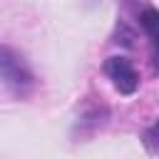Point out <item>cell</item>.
Instances as JSON below:
<instances>
[{"mask_svg":"<svg viewBox=\"0 0 159 159\" xmlns=\"http://www.w3.org/2000/svg\"><path fill=\"white\" fill-rule=\"evenodd\" d=\"M0 72H2V80H5L7 89H12V92H22L32 82V75L27 72L22 57L15 55L10 47L0 50Z\"/></svg>","mask_w":159,"mask_h":159,"instance_id":"1","label":"cell"},{"mask_svg":"<svg viewBox=\"0 0 159 159\" xmlns=\"http://www.w3.org/2000/svg\"><path fill=\"white\" fill-rule=\"evenodd\" d=\"M104 72H107V77L112 80V84H114L122 94L137 92V87H139V75H137V70L132 67V62H129L127 57H109V60L104 62Z\"/></svg>","mask_w":159,"mask_h":159,"instance_id":"2","label":"cell"},{"mask_svg":"<svg viewBox=\"0 0 159 159\" xmlns=\"http://www.w3.org/2000/svg\"><path fill=\"white\" fill-rule=\"evenodd\" d=\"M139 22H142L144 32H147L149 40H152V47H154V65H157V70H159V10L147 7V10L142 12Z\"/></svg>","mask_w":159,"mask_h":159,"instance_id":"3","label":"cell"},{"mask_svg":"<svg viewBox=\"0 0 159 159\" xmlns=\"http://www.w3.org/2000/svg\"><path fill=\"white\" fill-rule=\"evenodd\" d=\"M144 147L152 154H159V122H154L147 132H144Z\"/></svg>","mask_w":159,"mask_h":159,"instance_id":"4","label":"cell"}]
</instances>
